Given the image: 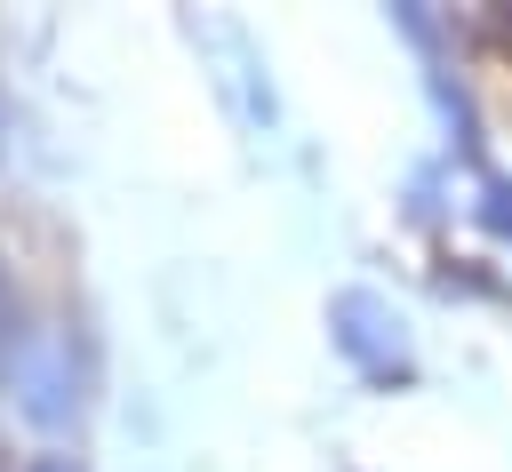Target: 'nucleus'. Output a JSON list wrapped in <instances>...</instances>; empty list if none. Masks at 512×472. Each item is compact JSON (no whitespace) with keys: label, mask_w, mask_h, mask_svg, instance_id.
Instances as JSON below:
<instances>
[{"label":"nucleus","mask_w":512,"mask_h":472,"mask_svg":"<svg viewBox=\"0 0 512 472\" xmlns=\"http://www.w3.org/2000/svg\"><path fill=\"white\" fill-rule=\"evenodd\" d=\"M328 320H336V344H344L360 368H376V376H384V368H400V360H408V336H400V312H392V304H376V296H360V288H352V296H336V312H328Z\"/></svg>","instance_id":"1"},{"label":"nucleus","mask_w":512,"mask_h":472,"mask_svg":"<svg viewBox=\"0 0 512 472\" xmlns=\"http://www.w3.org/2000/svg\"><path fill=\"white\" fill-rule=\"evenodd\" d=\"M40 472H72V464H64V456H48V464H40Z\"/></svg>","instance_id":"2"}]
</instances>
